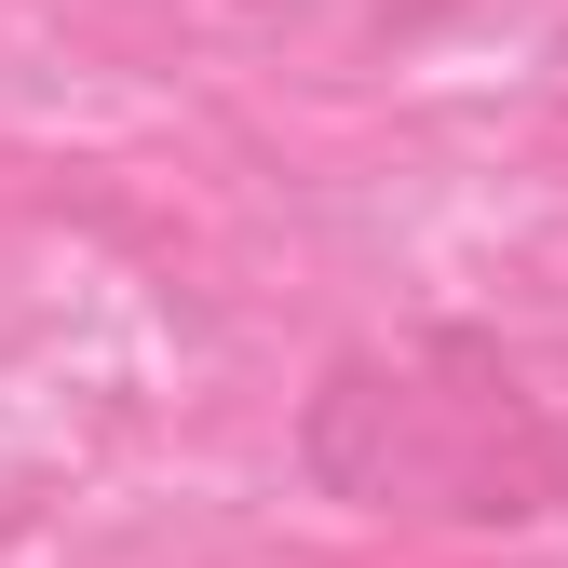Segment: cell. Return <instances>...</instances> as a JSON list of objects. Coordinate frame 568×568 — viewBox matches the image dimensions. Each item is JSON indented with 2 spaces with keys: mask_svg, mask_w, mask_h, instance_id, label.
<instances>
[{
  "mask_svg": "<svg viewBox=\"0 0 568 568\" xmlns=\"http://www.w3.org/2000/svg\"><path fill=\"white\" fill-rule=\"evenodd\" d=\"M555 515H568V419H555Z\"/></svg>",
  "mask_w": 568,
  "mask_h": 568,
  "instance_id": "obj_2",
  "label": "cell"
},
{
  "mask_svg": "<svg viewBox=\"0 0 568 568\" xmlns=\"http://www.w3.org/2000/svg\"><path fill=\"white\" fill-rule=\"evenodd\" d=\"M298 474L352 515L434 528H528L555 515V419L487 338L434 325L406 352H338L298 406Z\"/></svg>",
  "mask_w": 568,
  "mask_h": 568,
  "instance_id": "obj_1",
  "label": "cell"
}]
</instances>
